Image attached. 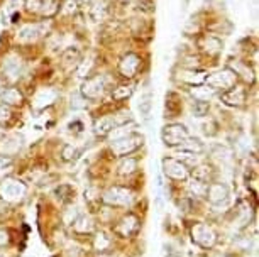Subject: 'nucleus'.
I'll return each mask as SVG.
<instances>
[{"mask_svg":"<svg viewBox=\"0 0 259 257\" xmlns=\"http://www.w3.org/2000/svg\"><path fill=\"white\" fill-rule=\"evenodd\" d=\"M142 65H144V59H142L141 54L129 51V53L122 54L121 59H119L117 71L124 80H132L142 71Z\"/></svg>","mask_w":259,"mask_h":257,"instance_id":"obj_1","label":"nucleus"},{"mask_svg":"<svg viewBox=\"0 0 259 257\" xmlns=\"http://www.w3.org/2000/svg\"><path fill=\"white\" fill-rule=\"evenodd\" d=\"M236 83H237V74L234 73V70L230 66H225V68L218 71L209 73L205 78V85H209L215 92H224V90L234 86Z\"/></svg>","mask_w":259,"mask_h":257,"instance_id":"obj_2","label":"nucleus"},{"mask_svg":"<svg viewBox=\"0 0 259 257\" xmlns=\"http://www.w3.org/2000/svg\"><path fill=\"white\" fill-rule=\"evenodd\" d=\"M195 44L200 56L205 58H217L224 49V42L218 36H214L210 33H202L200 36L195 37Z\"/></svg>","mask_w":259,"mask_h":257,"instance_id":"obj_3","label":"nucleus"},{"mask_svg":"<svg viewBox=\"0 0 259 257\" xmlns=\"http://www.w3.org/2000/svg\"><path fill=\"white\" fill-rule=\"evenodd\" d=\"M107 92V76L105 74H91L86 76L85 81L82 83L80 95L86 100H98L103 93Z\"/></svg>","mask_w":259,"mask_h":257,"instance_id":"obj_4","label":"nucleus"},{"mask_svg":"<svg viewBox=\"0 0 259 257\" xmlns=\"http://www.w3.org/2000/svg\"><path fill=\"white\" fill-rule=\"evenodd\" d=\"M190 137L192 136H190L188 129L183 124H168L161 130V139L168 147H178Z\"/></svg>","mask_w":259,"mask_h":257,"instance_id":"obj_5","label":"nucleus"},{"mask_svg":"<svg viewBox=\"0 0 259 257\" xmlns=\"http://www.w3.org/2000/svg\"><path fill=\"white\" fill-rule=\"evenodd\" d=\"M142 144H144V137L139 136V134H129V136L122 137V139L112 141L110 149H112L115 156H127V154L137 151Z\"/></svg>","mask_w":259,"mask_h":257,"instance_id":"obj_6","label":"nucleus"},{"mask_svg":"<svg viewBox=\"0 0 259 257\" xmlns=\"http://www.w3.org/2000/svg\"><path fill=\"white\" fill-rule=\"evenodd\" d=\"M46 33V26L39 22H33V24H26L15 34V41L22 46H29L34 44L38 39H41Z\"/></svg>","mask_w":259,"mask_h":257,"instance_id":"obj_7","label":"nucleus"},{"mask_svg":"<svg viewBox=\"0 0 259 257\" xmlns=\"http://www.w3.org/2000/svg\"><path fill=\"white\" fill-rule=\"evenodd\" d=\"M207 71L203 70H197V68H183V66H178L174 70V80L183 83V85L188 86H197V85H203L207 78Z\"/></svg>","mask_w":259,"mask_h":257,"instance_id":"obj_8","label":"nucleus"},{"mask_svg":"<svg viewBox=\"0 0 259 257\" xmlns=\"http://www.w3.org/2000/svg\"><path fill=\"white\" fill-rule=\"evenodd\" d=\"M103 203L110 205V207H127L132 201V193L127 188L122 186H112L109 188L102 196Z\"/></svg>","mask_w":259,"mask_h":257,"instance_id":"obj_9","label":"nucleus"},{"mask_svg":"<svg viewBox=\"0 0 259 257\" xmlns=\"http://www.w3.org/2000/svg\"><path fill=\"white\" fill-rule=\"evenodd\" d=\"M24 195H26V184L22 181L7 178L0 184V196L5 201H19Z\"/></svg>","mask_w":259,"mask_h":257,"instance_id":"obj_10","label":"nucleus"},{"mask_svg":"<svg viewBox=\"0 0 259 257\" xmlns=\"http://www.w3.org/2000/svg\"><path fill=\"white\" fill-rule=\"evenodd\" d=\"M163 173L168 178H171V180L176 181L186 180L190 175L186 164L183 161L176 159V157H166V159H163Z\"/></svg>","mask_w":259,"mask_h":257,"instance_id":"obj_11","label":"nucleus"},{"mask_svg":"<svg viewBox=\"0 0 259 257\" xmlns=\"http://www.w3.org/2000/svg\"><path fill=\"white\" fill-rule=\"evenodd\" d=\"M192 239L195 244H198L200 247H214L215 246V240H217V235L209 225L205 223H197L192 227Z\"/></svg>","mask_w":259,"mask_h":257,"instance_id":"obj_12","label":"nucleus"},{"mask_svg":"<svg viewBox=\"0 0 259 257\" xmlns=\"http://www.w3.org/2000/svg\"><path fill=\"white\" fill-rule=\"evenodd\" d=\"M112 14V2L110 0H91L88 3V17L93 22L109 21Z\"/></svg>","mask_w":259,"mask_h":257,"instance_id":"obj_13","label":"nucleus"},{"mask_svg":"<svg viewBox=\"0 0 259 257\" xmlns=\"http://www.w3.org/2000/svg\"><path fill=\"white\" fill-rule=\"evenodd\" d=\"M22 68H24V63L19 54L10 53L3 58L2 73L7 80H19V76H21V73H22Z\"/></svg>","mask_w":259,"mask_h":257,"instance_id":"obj_14","label":"nucleus"},{"mask_svg":"<svg viewBox=\"0 0 259 257\" xmlns=\"http://www.w3.org/2000/svg\"><path fill=\"white\" fill-rule=\"evenodd\" d=\"M220 102L227 107H242L246 102V88L241 85H234L220 92Z\"/></svg>","mask_w":259,"mask_h":257,"instance_id":"obj_15","label":"nucleus"},{"mask_svg":"<svg viewBox=\"0 0 259 257\" xmlns=\"http://www.w3.org/2000/svg\"><path fill=\"white\" fill-rule=\"evenodd\" d=\"M58 100V92L54 88H41L38 93H36L34 100H33V107L36 110H43L47 109Z\"/></svg>","mask_w":259,"mask_h":257,"instance_id":"obj_16","label":"nucleus"},{"mask_svg":"<svg viewBox=\"0 0 259 257\" xmlns=\"http://www.w3.org/2000/svg\"><path fill=\"white\" fill-rule=\"evenodd\" d=\"M22 137L17 136V134H12V136H7L5 139H2L0 142V156H15L19 151L22 149Z\"/></svg>","mask_w":259,"mask_h":257,"instance_id":"obj_17","label":"nucleus"},{"mask_svg":"<svg viewBox=\"0 0 259 257\" xmlns=\"http://www.w3.org/2000/svg\"><path fill=\"white\" fill-rule=\"evenodd\" d=\"M205 196L212 205H222L229 200V188L224 183H212L207 188Z\"/></svg>","mask_w":259,"mask_h":257,"instance_id":"obj_18","label":"nucleus"},{"mask_svg":"<svg viewBox=\"0 0 259 257\" xmlns=\"http://www.w3.org/2000/svg\"><path fill=\"white\" fill-rule=\"evenodd\" d=\"M0 102L7 107H21L24 104V95L19 88L10 86V88H3L0 93Z\"/></svg>","mask_w":259,"mask_h":257,"instance_id":"obj_19","label":"nucleus"},{"mask_svg":"<svg viewBox=\"0 0 259 257\" xmlns=\"http://www.w3.org/2000/svg\"><path fill=\"white\" fill-rule=\"evenodd\" d=\"M203 31H205V22L200 21V14L192 15V17L186 21L185 26H183V34L185 36H193V37H197V36H200Z\"/></svg>","mask_w":259,"mask_h":257,"instance_id":"obj_20","label":"nucleus"},{"mask_svg":"<svg viewBox=\"0 0 259 257\" xmlns=\"http://www.w3.org/2000/svg\"><path fill=\"white\" fill-rule=\"evenodd\" d=\"M230 68H232L234 73L237 74V80L239 78H244L246 83H254V71L251 70L249 63H246L244 59H237Z\"/></svg>","mask_w":259,"mask_h":257,"instance_id":"obj_21","label":"nucleus"},{"mask_svg":"<svg viewBox=\"0 0 259 257\" xmlns=\"http://www.w3.org/2000/svg\"><path fill=\"white\" fill-rule=\"evenodd\" d=\"M115 125L117 124H115L114 117H100V118L95 120L93 132L97 134V136H100V137H107L110 132H112V129L115 127Z\"/></svg>","mask_w":259,"mask_h":257,"instance_id":"obj_22","label":"nucleus"},{"mask_svg":"<svg viewBox=\"0 0 259 257\" xmlns=\"http://www.w3.org/2000/svg\"><path fill=\"white\" fill-rule=\"evenodd\" d=\"M61 63L68 68H78V65L82 63V53L77 47H66L61 53Z\"/></svg>","mask_w":259,"mask_h":257,"instance_id":"obj_23","label":"nucleus"},{"mask_svg":"<svg viewBox=\"0 0 259 257\" xmlns=\"http://www.w3.org/2000/svg\"><path fill=\"white\" fill-rule=\"evenodd\" d=\"M129 29H130V33L134 36H137V37H141V36H144V34L149 36L151 24L149 21H146L144 17H132V19H129Z\"/></svg>","mask_w":259,"mask_h":257,"instance_id":"obj_24","label":"nucleus"},{"mask_svg":"<svg viewBox=\"0 0 259 257\" xmlns=\"http://www.w3.org/2000/svg\"><path fill=\"white\" fill-rule=\"evenodd\" d=\"M217 93L215 90L210 88L209 85H197V86H190V95L193 97V100H200V102H209L214 95Z\"/></svg>","mask_w":259,"mask_h":257,"instance_id":"obj_25","label":"nucleus"},{"mask_svg":"<svg viewBox=\"0 0 259 257\" xmlns=\"http://www.w3.org/2000/svg\"><path fill=\"white\" fill-rule=\"evenodd\" d=\"M61 0H44L43 2V9L39 12V15H41L43 19H53L56 17L59 14V10H61Z\"/></svg>","mask_w":259,"mask_h":257,"instance_id":"obj_26","label":"nucleus"},{"mask_svg":"<svg viewBox=\"0 0 259 257\" xmlns=\"http://www.w3.org/2000/svg\"><path fill=\"white\" fill-rule=\"evenodd\" d=\"M135 228H137V219H135L134 215H127L126 219H122V222L117 225V232L122 237H129Z\"/></svg>","mask_w":259,"mask_h":257,"instance_id":"obj_27","label":"nucleus"},{"mask_svg":"<svg viewBox=\"0 0 259 257\" xmlns=\"http://www.w3.org/2000/svg\"><path fill=\"white\" fill-rule=\"evenodd\" d=\"M134 122H129V124H121V125H115L112 129V132L109 134L110 141H117L122 139V137L129 136V134H134Z\"/></svg>","mask_w":259,"mask_h":257,"instance_id":"obj_28","label":"nucleus"},{"mask_svg":"<svg viewBox=\"0 0 259 257\" xmlns=\"http://www.w3.org/2000/svg\"><path fill=\"white\" fill-rule=\"evenodd\" d=\"M134 93V85L132 83H126V85H119L112 90V98L117 102L127 100L130 95Z\"/></svg>","mask_w":259,"mask_h":257,"instance_id":"obj_29","label":"nucleus"},{"mask_svg":"<svg viewBox=\"0 0 259 257\" xmlns=\"http://www.w3.org/2000/svg\"><path fill=\"white\" fill-rule=\"evenodd\" d=\"M137 169V161L134 157H124V159L119 163V168H117V173L121 176H129Z\"/></svg>","mask_w":259,"mask_h":257,"instance_id":"obj_30","label":"nucleus"},{"mask_svg":"<svg viewBox=\"0 0 259 257\" xmlns=\"http://www.w3.org/2000/svg\"><path fill=\"white\" fill-rule=\"evenodd\" d=\"M73 228L78 232V234H86V232H91V228H93V222H91L90 217L82 215L73 222Z\"/></svg>","mask_w":259,"mask_h":257,"instance_id":"obj_31","label":"nucleus"},{"mask_svg":"<svg viewBox=\"0 0 259 257\" xmlns=\"http://www.w3.org/2000/svg\"><path fill=\"white\" fill-rule=\"evenodd\" d=\"M137 109H139V112H141V115L147 118L151 115V110H153V95L151 93H144L141 97V100H139V104H137Z\"/></svg>","mask_w":259,"mask_h":257,"instance_id":"obj_32","label":"nucleus"},{"mask_svg":"<svg viewBox=\"0 0 259 257\" xmlns=\"http://www.w3.org/2000/svg\"><path fill=\"white\" fill-rule=\"evenodd\" d=\"M207 188H209V184H207L205 181L195 180V178L190 181V184H188L190 193H193L195 196H205L207 195Z\"/></svg>","mask_w":259,"mask_h":257,"instance_id":"obj_33","label":"nucleus"},{"mask_svg":"<svg viewBox=\"0 0 259 257\" xmlns=\"http://www.w3.org/2000/svg\"><path fill=\"white\" fill-rule=\"evenodd\" d=\"M134 3L141 14H153L156 10V0H134Z\"/></svg>","mask_w":259,"mask_h":257,"instance_id":"obj_34","label":"nucleus"},{"mask_svg":"<svg viewBox=\"0 0 259 257\" xmlns=\"http://www.w3.org/2000/svg\"><path fill=\"white\" fill-rule=\"evenodd\" d=\"M210 110L209 102H200V100H193L192 104V113L193 117H205Z\"/></svg>","mask_w":259,"mask_h":257,"instance_id":"obj_35","label":"nucleus"},{"mask_svg":"<svg viewBox=\"0 0 259 257\" xmlns=\"http://www.w3.org/2000/svg\"><path fill=\"white\" fill-rule=\"evenodd\" d=\"M193 176L195 180H200V181H209V178L212 176V171H210V166L207 164H200L193 169Z\"/></svg>","mask_w":259,"mask_h":257,"instance_id":"obj_36","label":"nucleus"},{"mask_svg":"<svg viewBox=\"0 0 259 257\" xmlns=\"http://www.w3.org/2000/svg\"><path fill=\"white\" fill-rule=\"evenodd\" d=\"M43 2H44V0H24V9L29 12V14L36 15V14H39V12H41Z\"/></svg>","mask_w":259,"mask_h":257,"instance_id":"obj_37","label":"nucleus"},{"mask_svg":"<svg viewBox=\"0 0 259 257\" xmlns=\"http://www.w3.org/2000/svg\"><path fill=\"white\" fill-rule=\"evenodd\" d=\"M86 104H88V102H86V98H83L80 93L78 95H73V97H71V102H70V105H71V109H73V110L85 109Z\"/></svg>","mask_w":259,"mask_h":257,"instance_id":"obj_38","label":"nucleus"},{"mask_svg":"<svg viewBox=\"0 0 259 257\" xmlns=\"http://www.w3.org/2000/svg\"><path fill=\"white\" fill-rule=\"evenodd\" d=\"M63 159L65 161H71V159H75V157L78 156V149L75 147V146H71V144H66L65 147H63Z\"/></svg>","mask_w":259,"mask_h":257,"instance_id":"obj_39","label":"nucleus"},{"mask_svg":"<svg viewBox=\"0 0 259 257\" xmlns=\"http://www.w3.org/2000/svg\"><path fill=\"white\" fill-rule=\"evenodd\" d=\"M12 118V110L10 107L7 105H0V124H5V122H9Z\"/></svg>","mask_w":259,"mask_h":257,"instance_id":"obj_40","label":"nucleus"},{"mask_svg":"<svg viewBox=\"0 0 259 257\" xmlns=\"http://www.w3.org/2000/svg\"><path fill=\"white\" fill-rule=\"evenodd\" d=\"M109 244H110L109 237H107L105 234H98L97 240H95V247H97L98 251H103L105 247H109Z\"/></svg>","mask_w":259,"mask_h":257,"instance_id":"obj_41","label":"nucleus"},{"mask_svg":"<svg viewBox=\"0 0 259 257\" xmlns=\"http://www.w3.org/2000/svg\"><path fill=\"white\" fill-rule=\"evenodd\" d=\"M217 125H215V122H212V120H209V122H205V124L202 125V130H203V134H205V136H215V134H217Z\"/></svg>","mask_w":259,"mask_h":257,"instance_id":"obj_42","label":"nucleus"},{"mask_svg":"<svg viewBox=\"0 0 259 257\" xmlns=\"http://www.w3.org/2000/svg\"><path fill=\"white\" fill-rule=\"evenodd\" d=\"M214 156H217L218 159H230V156H232V152L229 151V149L225 147H220V146H218V147H215V152H214Z\"/></svg>","mask_w":259,"mask_h":257,"instance_id":"obj_43","label":"nucleus"},{"mask_svg":"<svg viewBox=\"0 0 259 257\" xmlns=\"http://www.w3.org/2000/svg\"><path fill=\"white\" fill-rule=\"evenodd\" d=\"M78 9V2L77 0H66L65 3V12H70V14H75Z\"/></svg>","mask_w":259,"mask_h":257,"instance_id":"obj_44","label":"nucleus"},{"mask_svg":"<svg viewBox=\"0 0 259 257\" xmlns=\"http://www.w3.org/2000/svg\"><path fill=\"white\" fill-rule=\"evenodd\" d=\"M165 256H166V257H181L180 252H178L176 249H173V246H166Z\"/></svg>","mask_w":259,"mask_h":257,"instance_id":"obj_45","label":"nucleus"},{"mask_svg":"<svg viewBox=\"0 0 259 257\" xmlns=\"http://www.w3.org/2000/svg\"><path fill=\"white\" fill-rule=\"evenodd\" d=\"M9 240H10L9 232H7V230H0V247L7 246V244H9Z\"/></svg>","mask_w":259,"mask_h":257,"instance_id":"obj_46","label":"nucleus"},{"mask_svg":"<svg viewBox=\"0 0 259 257\" xmlns=\"http://www.w3.org/2000/svg\"><path fill=\"white\" fill-rule=\"evenodd\" d=\"M9 164H10V159H9V157L0 156V171H3V169H5Z\"/></svg>","mask_w":259,"mask_h":257,"instance_id":"obj_47","label":"nucleus"},{"mask_svg":"<svg viewBox=\"0 0 259 257\" xmlns=\"http://www.w3.org/2000/svg\"><path fill=\"white\" fill-rule=\"evenodd\" d=\"M190 5V0H183V5H181V10H185L186 7Z\"/></svg>","mask_w":259,"mask_h":257,"instance_id":"obj_48","label":"nucleus"},{"mask_svg":"<svg viewBox=\"0 0 259 257\" xmlns=\"http://www.w3.org/2000/svg\"><path fill=\"white\" fill-rule=\"evenodd\" d=\"M115 2H119V3H127V2H130V0H115Z\"/></svg>","mask_w":259,"mask_h":257,"instance_id":"obj_49","label":"nucleus"},{"mask_svg":"<svg viewBox=\"0 0 259 257\" xmlns=\"http://www.w3.org/2000/svg\"><path fill=\"white\" fill-rule=\"evenodd\" d=\"M77 2H82V3H90L91 0H77Z\"/></svg>","mask_w":259,"mask_h":257,"instance_id":"obj_50","label":"nucleus"},{"mask_svg":"<svg viewBox=\"0 0 259 257\" xmlns=\"http://www.w3.org/2000/svg\"><path fill=\"white\" fill-rule=\"evenodd\" d=\"M2 136H3V129L0 127V137H2Z\"/></svg>","mask_w":259,"mask_h":257,"instance_id":"obj_51","label":"nucleus"}]
</instances>
